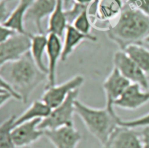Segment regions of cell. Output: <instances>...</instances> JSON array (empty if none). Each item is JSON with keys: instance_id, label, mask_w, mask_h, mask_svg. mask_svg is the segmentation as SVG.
<instances>
[{"instance_id": "cell-1", "label": "cell", "mask_w": 149, "mask_h": 148, "mask_svg": "<svg viewBox=\"0 0 149 148\" xmlns=\"http://www.w3.org/2000/svg\"><path fill=\"white\" fill-rule=\"evenodd\" d=\"M111 41L121 50L134 44H141L149 36V17L125 3L120 15L106 30Z\"/></svg>"}, {"instance_id": "cell-2", "label": "cell", "mask_w": 149, "mask_h": 148, "mask_svg": "<svg viewBox=\"0 0 149 148\" xmlns=\"http://www.w3.org/2000/svg\"><path fill=\"white\" fill-rule=\"evenodd\" d=\"M0 75L11 84L26 104L35 89L47 79V74L39 69L30 52L23 57L0 66Z\"/></svg>"}, {"instance_id": "cell-3", "label": "cell", "mask_w": 149, "mask_h": 148, "mask_svg": "<svg viewBox=\"0 0 149 148\" xmlns=\"http://www.w3.org/2000/svg\"><path fill=\"white\" fill-rule=\"evenodd\" d=\"M75 113L81 118L86 129L103 147L119 125L120 118L106 107L95 108L79 100L75 102Z\"/></svg>"}, {"instance_id": "cell-4", "label": "cell", "mask_w": 149, "mask_h": 148, "mask_svg": "<svg viewBox=\"0 0 149 148\" xmlns=\"http://www.w3.org/2000/svg\"><path fill=\"white\" fill-rule=\"evenodd\" d=\"M78 96L79 89L73 91L63 102L52 109L49 115L41 121L39 125V129L45 131L55 129L62 126H74L75 102Z\"/></svg>"}, {"instance_id": "cell-5", "label": "cell", "mask_w": 149, "mask_h": 148, "mask_svg": "<svg viewBox=\"0 0 149 148\" xmlns=\"http://www.w3.org/2000/svg\"><path fill=\"white\" fill-rule=\"evenodd\" d=\"M32 33H16L0 43V66L14 62L30 52Z\"/></svg>"}, {"instance_id": "cell-6", "label": "cell", "mask_w": 149, "mask_h": 148, "mask_svg": "<svg viewBox=\"0 0 149 148\" xmlns=\"http://www.w3.org/2000/svg\"><path fill=\"white\" fill-rule=\"evenodd\" d=\"M113 66L132 84H138L145 90H149L148 76L124 50L117 51L113 57Z\"/></svg>"}, {"instance_id": "cell-7", "label": "cell", "mask_w": 149, "mask_h": 148, "mask_svg": "<svg viewBox=\"0 0 149 148\" xmlns=\"http://www.w3.org/2000/svg\"><path fill=\"white\" fill-rule=\"evenodd\" d=\"M124 6L123 0H95L88 7L94 27L96 28L98 23H107L110 26V22L120 15Z\"/></svg>"}, {"instance_id": "cell-8", "label": "cell", "mask_w": 149, "mask_h": 148, "mask_svg": "<svg viewBox=\"0 0 149 148\" xmlns=\"http://www.w3.org/2000/svg\"><path fill=\"white\" fill-rule=\"evenodd\" d=\"M84 82V78L81 75H77L65 82L53 86L46 87L42 97L46 104L52 109L58 107L63 102L70 94L74 90L79 89Z\"/></svg>"}, {"instance_id": "cell-9", "label": "cell", "mask_w": 149, "mask_h": 148, "mask_svg": "<svg viewBox=\"0 0 149 148\" xmlns=\"http://www.w3.org/2000/svg\"><path fill=\"white\" fill-rule=\"evenodd\" d=\"M130 84L132 83L113 67L103 84V89L106 96V107L109 111L116 113L113 109L114 102L122 96Z\"/></svg>"}, {"instance_id": "cell-10", "label": "cell", "mask_w": 149, "mask_h": 148, "mask_svg": "<svg viewBox=\"0 0 149 148\" xmlns=\"http://www.w3.org/2000/svg\"><path fill=\"white\" fill-rule=\"evenodd\" d=\"M103 148H144L142 133L118 125Z\"/></svg>"}, {"instance_id": "cell-11", "label": "cell", "mask_w": 149, "mask_h": 148, "mask_svg": "<svg viewBox=\"0 0 149 148\" xmlns=\"http://www.w3.org/2000/svg\"><path fill=\"white\" fill-rule=\"evenodd\" d=\"M42 119H35L17 125L12 135L16 148L28 147L44 136V131L39 128Z\"/></svg>"}, {"instance_id": "cell-12", "label": "cell", "mask_w": 149, "mask_h": 148, "mask_svg": "<svg viewBox=\"0 0 149 148\" xmlns=\"http://www.w3.org/2000/svg\"><path fill=\"white\" fill-rule=\"evenodd\" d=\"M44 136L55 148H77L82 135L74 127L66 126L55 129L44 131Z\"/></svg>"}, {"instance_id": "cell-13", "label": "cell", "mask_w": 149, "mask_h": 148, "mask_svg": "<svg viewBox=\"0 0 149 148\" xmlns=\"http://www.w3.org/2000/svg\"><path fill=\"white\" fill-rule=\"evenodd\" d=\"M148 102L149 90H145L138 84H130L113 105L125 110H133Z\"/></svg>"}, {"instance_id": "cell-14", "label": "cell", "mask_w": 149, "mask_h": 148, "mask_svg": "<svg viewBox=\"0 0 149 148\" xmlns=\"http://www.w3.org/2000/svg\"><path fill=\"white\" fill-rule=\"evenodd\" d=\"M47 45L46 53L48 59L47 86H53L56 84L57 67L59 59H61L63 52V42L61 38L53 33L47 34Z\"/></svg>"}, {"instance_id": "cell-15", "label": "cell", "mask_w": 149, "mask_h": 148, "mask_svg": "<svg viewBox=\"0 0 149 148\" xmlns=\"http://www.w3.org/2000/svg\"><path fill=\"white\" fill-rule=\"evenodd\" d=\"M57 0H33L26 15V21L32 22L37 33H45L42 21L52 14L55 10Z\"/></svg>"}, {"instance_id": "cell-16", "label": "cell", "mask_w": 149, "mask_h": 148, "mask_svg": "<svg viewBox=\"0 0 149 148\" xmlns=\"http://www.w3.org/2000/svg\"><path fill=\"white\" fill-rule=\"evenodd\" d=\"M84 41L95 42L97 41V38L93 34H84L77 30L72 25H68L63 36L61 60L65 62L73 53L74 49Z\"/></svg>"}, {"instance_id": "cell-17", "label": "cell", "mask_w": 149, "mask_h": 148, "mask_svg": "<svg viewBox=\"0 0 149 148\" xmlns=\"http://www.w3.org/2000/svg\"><path fill=\"white\" fill-rule=\"evenodd\" d=\"M33 0H19L18 4L10 12V15L1 25L7 26L17 33H29L25 29L26 15Z\"/></svg>"}, {"instance_id": "cell-18", "label": "cell", "mask_w": 149, "mask_h": 148, "mask_svg": "<svg viewBox=\"0 0 149 148\" xmlns=\"http://www.w3.org/2000/svg\"><path fill=\"white\" fill-rule=\"evenodd\" d=\"M65 14L63 2L62 0H57L55 10L49 15L48 20V33H53L62 38L68 26Z\"/></svg>"}, {"instance_id": "cell-19", "label": "cell", "mask_w": 149, "mask_h": 148, "mask_svg": "<svg viewBox=\"0 0 149 148\" xmlns=\"http://www.w3.org/2000/svg\"><path fill=\"white\" fill-rule=\"evenodd\" d=\"M52 108L43 100H36L16 118L15 126L35 119H45L49 115Z\"/></svg>"}, {"instance_id": "cell-20", "label": "cell", "mask_w": 149, "mask_h": 148, "mask_svg": "<svg viewBox=\"0 0 149 148\" xmlns=\"http://www.w3.org/2000/svg\"><path fill=\"white\" fill-rule=\"evenodd\" d=\"M47 36L45 33H36L31 36V46L30 53L35 63L39 69L48 73V68L44 62V55L47 45Z\"/></svg>"}, {"instance_id": "cell-21", "label": "cell", "mask_w": 149, "mask_h": 148, "mask_svg": "<svg viewBox=\"0 0 149 148\" xmlns=\"http://www.w3.org/2000/svg\"><path fill=\"white\" fill-rule=\"evenodd\" d=\"M124 51L149 76V49L141 44H134Z\"/></svg>"}, {"instance_id": "cell-22", "label": "cell", "mask_w": 149, "mask_h": 148, "mask_svg": "<svg viewBox=\"0 0 149 148\" xmlns=\"http://www.w3.org/2000/svg\"><path fill=\"white\" fill-rule=\"evenodd\" d=\"M16 118V115H12L0 126V148H16L12 135Z\"/></svg>"}, {"instance_id": "cell-23", "label": "cell", "mask_w": 149, "mask_h": 148, "mask_svg": "<svg viewBox=\"0 0 149 148\" xmlns=\"http://www.w3.org/2000/svg\"><path fill=\"white\" fill-rule=\"evenodd\" d=\"M71 25L77 30H78L79 31L84 33V34H92V29L94 27V26H93L91 17H90V15H89L88 8L86 10H84L83 12H81L76 18V20L73 22V23Z\"/></svg>"}, {"instance_id": "cell-24", "label": "cell", "mask_w": 149, "mask_h": 148, "mask_svg": "<svg viewBox=\"0 0 149 148\" xmlns=\"http://www.w3.org/2000/svg\"><path fill=\"white\" fill-rule=\"evenodd\" d=\"M11 99L22 102L21 96L18 94L14 87L7 81L1 78V90H0V107H2Z\"/></svg>"}, {"instance_id": "cell-25", "label": "cell", "mask_w": 149, "mask_h": 148, "mask_svg": "<svg viewBox=\"0 0 149 148\" xmlns=\"http://www.w3.org/2000/svg\"><path fill=\"white\" fill-rule=\"evenodd\" d=\"M119 125L132 128V129L139 127H149V113L141 117L131 119V120H122L120 118L119 120Z\"/></svg>"}, {"instance_id": "cell-26", "label": "cell", "mask_w": 149, "mask_h": 148, "mask_svg": "<svg viewBox=\"0 0 149 148\" xmlns=\"http://www.w3.org/2000/svg\"><path fill=\"white\" fill-rule=\"evenodd\" d=\"M90 6V5H89ZM89 6L82 5V4H77V3L73 2V4L71 7L65 10V14L66 16L67 20L69 25H71L73 22L76 20L77 17L81 14V12L87 10Z\"/></svg>"}, {"instance_id": "cell-27", "label": "cell", "mask_w": 149, "mask_h": 148, "mask_svg": "<svg viewBox=\"0 0 149 148\" xmlns=\"http://www.w3.org/2000/svg\"><path fill=\"white\" fill-rule=\"evenodd\" d=\"M126 3L149 17V0H126Z\"/></svg>"}, {"instance_id": "cell-28", "label": "cell", "mask_w": 149, "mask_h": 148, "mask_svg": "<svg viewBox=\"0 0 149 148\" xmlns=\"http://www.w3.org/2000/svg\"><path fill=\"white\" fill-rule=\"evenodd\" d=\"M17 32H15L10 28L1 24L0 25V43L10 39Z\"/></svg>"}, {"instance_id": "cell-29", "label": "cell", "mask_w": 149, "mask_h": 148, "mask_svg": "<svg viewBox=\"0 0 149 148\" xmlns=\"http://www.w3.org/2000/svg\"><path fill=\"white\" fill-rule=\"evenodd\" d=\"M7 1H0V22L1 23H4L7 20L11 12L9 11L8 8H7Z\"/></svg>"}, {"instance_id": "cell-30", "label": "cell", "mask_w": 149, "mask_h": 148, "mask_svg": "<svg viewBox=\"0 0 149 148\" xmlns=\"http://www.w3.org/2000/svg\"><path fill=\"white\" fill-rule=\"evenodd\" d=\"M144 148H149V127L144 128L142 131Z\"/></svg>"}, {"instance_id": "cell-31", "label": "cell", "mask_w": 149, "mask_h": 148, "mask_svg": "<svg viewBox=\"0 0 149 148\" xmlns=\"http://www.w3.org/2000/svg\"><path fill=\"white\" fill-rule=\"evenodd\" d=\"M95 0H73V2L77 3V4H82V5L89 6Z\"/></svg>"}, {"instance_id": "cell-32", "label": "cell", "mask_w": 149, "mask_h": 148, "mask_svg": "<svg viewBox=\"0 0 149 148\" xmlns=\"http://www.w3.org/2000/svg\"><path fill=\"white\" fill-rule=\"evenodd\" d=\"M63 2L64 8L65 10L71 7V6L73 4V0H62Z\"/></svg>"}, {"instance_id": "cell-33", "label": "cell", "mask_w": 149, "mask_h": 148, "mask_svg": "<svg viewBox=\"0 0 149 148\" xmlns=\"http://www.w3.org/2000/svg\"><path fill=\"white\" fill-rule=\"evenodd\" d=\"M145 41H146L147 43H148V44H149V36H148V37H147ZM148 79H149V76H148Z\"/></svg>"}, {"instance_id": "cell-34", "label": "cell", "mask_w": 149, "mask_h": 148, "mask_svg": "<svg viewBox=\"0 0 149 148\" xmlns=\"http://www.w3.org/2000/svg\"><path fill=\"white\" fill-rule=\"evenodd\" d=\"M7 1V2H8V1H11V0H0V1Z\"/></svg>"}, {"instance_id": "cell-35", "label": "cell", "mask_w": 149, "mask_h": 148, "mask_svg": "<svg viewBox=\"0 0 149 148\" xmlns=\"http://www.w3.org/2000/svg\"><path fill=\"white\" fill-rule=\"evenodd\" d=\"M11 1H12V0H11Z\"/></svg>"}]
</instances>
